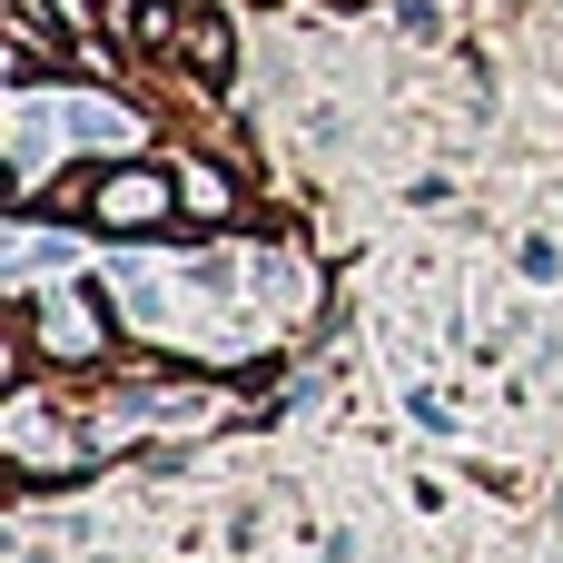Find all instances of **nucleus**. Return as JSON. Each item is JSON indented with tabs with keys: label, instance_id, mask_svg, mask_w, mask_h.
<instances>
[{
	"label": "nucleus",
	"instance_id": "f257e3e1",
	"mask_svg": "<svg viewBox=\"0 0 563 563\" xmlns=\"http://www.w3.org/2000/svg\"><path fill=\"white\" fill-rule=\"evenodd\" d=\"M158 208H168L158 178H109V188H99V218H109V228H139V218H158Z\"/></svg>",
	"mask_w": 563,
	"mask_h": 563
},
{
	"label": "nucleus",
	"instance_id": "f03ea898",
	"mask_svg": "<svg viewBox=\"0 0 563 563\" xmlns=\"http://www.w3.org/2000/svg\"><path fill=\"white\" fill-rule=\"evenodd\" d=\"M178 40H188V59H198V69H228V30H218V20H188Z\"/></svg>",
	"mask_w": 563,
	"mask_h": 563
}]
</instances>
